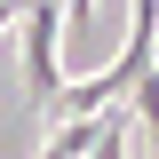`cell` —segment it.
Instances as JSON below:
<instances>
[{"label":"cell","mask_w":159,"mask_h":159,"mask_svg":"<svg viewBox=\"0 0 159 159\" xmlns=\"http://www.w3.org/2000/svg\"><path fill=\"white\" fill-rule=\"evenodd\" d=\"M16 24H24V80H32V103L48 111V103L64 96V72H56V48H64V0H32Z\"/></svg>","instance_id":"6da1fadb"}]
</instances>
